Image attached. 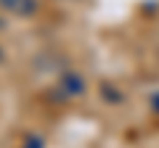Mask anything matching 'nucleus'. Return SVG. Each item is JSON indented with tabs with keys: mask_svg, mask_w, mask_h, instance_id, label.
<instances>
[{
	"mask_svg": "<svg viewBox=\"0 0 159 148\" xmlns=\"http://www.w3.org/2000/svg\"><path fill=\"white\" fill-rule=\"evenodd\" d=\"M0 6L13 16H29L37 8V0H0Z\"/></svg>",
	"mask_w": 159,
	"mask_h": 148,
	"instance_id": "obj_1",
	"label": "nucleus"
},
{
	"mask_svg": "<svg viewBox=\"0 0 159 148\" xmlns=\"http://www.w3.org/2000/svg\"><path fill=\"white\" fill-rule=\"evenodd\" d=\"M154 103H157V108H159V95H157V98H154Z\"/></svg>",
	"mask_w": 159,
	"mask_h": 148,
	"instance_id": "obj_2",
	"label": "nucleus"
}]
</instances>
